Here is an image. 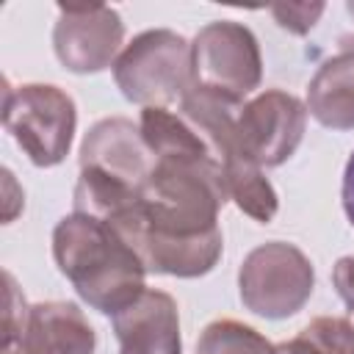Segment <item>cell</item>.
Returning <instances> with one entry per match:
<instances>
[{
  "label": "cell",
  "mask_w": 354,
  "mask_h": 354,
  "mask_svg": "<svg viewBox=\"0 0 354 354\" xmlns=\"http://www.w3.org/2000/svg\"><path fill=\"white\" fill-rule=\"evenodd\" d=\"M53 257L86 304L116 315L144 290L147 266L127 238L102 218L69 213L53 230Z\"/></svg>",
  "instance_id": "6da1fadb"
},
{
  "label": "cell",
  "mask_w": 354,
  "mask_h": 354,
  "mask_svg": "<svg viewBox=\"0 0 354 354\" xmlns=\"http://www.w3.org/2000/svg\"><path fill=\"white\" fill-rule=\"evenodd\" d=\"M113 80L141 108H169L194 86L191 44L166 28L138 33L113 61Z\"/></svg>",
  "instance_id": "7a4b0ae2"
},
{
  "label": "cell",
  "mask_w": 354,
  "mask_h": 354,
  "mask_svg": "<svg viewBox=\"0 0 354 354\" xmlns=\"http://www.w3.org/2000/svg\"><path fill=\"white\" fill-rule=\"evenodd\" d=\"M3 124L36 166H58L72 147L77 111L72 97L53 83L3 88Z\"/></svg>",
  "instance_id": "3957f363"
},
{
  "label": "cell",
  "mask_w": 354,
  "mask_h": 354,
  "mask_svg": "<svg viewBox=\"0 0 354 354\" xmlns=\"http://www.w3.org/2000/svg\"><path fill=\"white\" fill-rule=\"evenodd\" d=\"M313 288L315 271L310 257L285 241L254 246L238 271V293L243 307L271 321L299 313L310 301Z\"/></svg>",
  "instance_id": "277c9868"
},
{
  "label": "cell",
  "mask_w": 354,
  "mask_h": 354,
  "mask_svg": "<svg viewBox=\"0 0 354 354\" xmlns=\"http://www.w3.org/2000/svg\"><path fill=\"white\" fill-rule=\"evenodd\" d=\"M194 86L216 88L243 100L260 86L263 58L254 33L232 19L205 25L191 41Z\"/></svg>",
  "instance_id": "5b68a950"
},
{
  "label": "cell",
  "mask_w": 354,
  "mask_h": 354,
  "mask_svg": "<svg viewBox=\"0 0 354 354\" xmlns=\"http://www.w3.org/2000/svg\"><path fill=\"white\" fill-rule=\"evenodd\" d=\"M307 105L279 88H268L238 111V152L243 160L274 169L282 166L304 138Z\"/></svg>",
  "instance_id": "8992f818"
},
{
  "label": "cell",
  "mask_w": 354,
  "mask_h": 354,
  "mask_svg": "<svg viewBox=\"0 0 354 354\" xmlns=\"http://www.w3.org/2000/svg\"><path fill=\"white\" fill-rule=\"evenodd\" d=\"M124 39L122 17L111 6H58L53 47L75 75H94L113 66Z\"/></svg>",
  "instance_id": "52a82bcc"
},
{
  "label": "cell",
  "mask_w": 354,
  "mask_h": 354,
  "mask_svg": "<svg viewBox=\"0 0 354 354\" xmlns=\"http://www.w3.org/2000/svg\"><path fill=\"white\" fill-rule=\"evenodd\" d=\"M80 169L100 171L136 191L144 188L155 169V155L147 147L141 127L124 116L100 119L80 144Z\"/></svg>",
  "instance_id": "ba28073f"
},
{
  "label": "cell",
  "mask_w": 354,
  "mask_h": 354,
  "mask_svg": "<svg viewBox=\"0 0 354 354\" xmlns=\"http://www.w3.org/2000/svg\"><path fill=\"white\" fill-rule=\"evenodd\" d=\"M97 332L72 301H39L28 307L22 335L0 354H94Z\"/></svg>",
  "instance_id": "9c48e42d"
},
{
  "label": "cell",
  "mask_w": 354,
  "mask_h": 354,
  "mask_svg": "<svg viewBox=\"0 0 354 354\" xmlns=\"http://www.w3.org/2000/svg\"><path fill=\"white\" fill-rule=\"evenodd\" d=\"M119 354H183L177 301L163 290H144L113 315Z\"/></svg>",
  "instance_id": "30bf717a"
},
{
  "label": "cell",
  "mask_w": 354,
  "mask_h": 354,
  "mask_svg": "<svg viewBox=\"0 0 354 354\" xmlns=\"http://www.w3.org/2000/svg\"><path fill=\"white\" fill-rule=\"evenodd\" d=\"M310 116L332 130H354V41L340 39V50L326 58L307 88Z\"/></svg>",
  "instance_id": "8fae6325"
},
{
  "label": "cell",
  "mask_w": 354,
  "mask_h": 354,
  "mask_svg": "<svg viewBox=\"0 0 354 354\" xmlns=\"http://www.w3.org/2000/svg\"><path fill=\"white\" fill-rule=\"evenodd\" d=\"M277 354H354V324L340 315H318L299 335L279 343Z\"/></svg>",
  "instance_id": "7c38bea8"
},
{
  "label": "cell",
  "mask_w": 354,
  "mask_h": 354,
  "mask_svg": "<svg viewBox=\"0 0 354 354\" xmlns=\"http://www.w3.org/2000/svg\"><path fill=\"white\" fill-rule=\"evenodd\" d=\"M196 354H277V346L241 321L218 318L202 329Z\"/></svg>",
  "instance_id": "4fadbf2b"
},
{
  "label": "cell",
  "mask_w": 354,
  "mask_h": 354,
  "mask_svg": "<svg viewBox=\"0 0 354 354\" xmlns=\"http://www.w3.org/2000/svg\"><path fill=\"white\" fill-rule=\"evenodd\" d=\"M274 19L279 22V28L290 30V33H307L318 17L324 14V3H313V6H271Z\"/></svg>",
  "instance_id": "5bb4252c"
},
{
  "label": "cell",
  "mask_w": 354,
  "mask_h": 354,
  "mask_svg": "<svg viewBox=\"0 0 354 354\" xmlns=\"http://www.w3.org/2000/svg\"><path fill=\"white\" fill-rule=\"evenodd\" d=\"M332 282H335L337 296L343 299V304L354 313V257H340V260L335 263Z\"/></svg>",
  "instance_id": "9a60e30c"
},
{
  "label": "cell",
  "mask_w": 354,
  "mask_h": 354,
  "mask_svg": "<svg viewBox=\"0 0 354 354\" xmlns=\"http://www.w3.org/2000/svg\"><path fill=\"white\" fill-rule=\"evenodd\" d=\"M3 185H6V213H3V218H6V224H11L14 216L22 210V191L17 194V183H14V174L8 169H3Z\"/></svg>",
  "instance_id": "2e32d148"
},
{
  "label": "cell",
  "mask_w": 354,
  "mask_h": 354,
  "mask_svg": "<svg viewBox=\"0 0 354 354\" xmlns=\"http://www.w3.org/2000/svg\"><path fill=\"white\" fill-rule=\"evenodd\" d=\"M343 210L354 227V152L346 163V171H343Z\"/></svg>",
  "instance_id": "e0dca14e"
},
{
  "label": "cell",
  "mask_w": 354,
  "mask_h": 354,
  "mask_svg": "<svg viewBox=\"0 0 354 354\" xmlns=\"http://www.w3.org/2000/svg\"><path fill=\"white\" fill-rule=\"evenodd\" d=\"M346 11H348V14L354 17V3H348V6H346Z\"/></svg>",
  "instance_id": "ac0fdd59"
},
{
  "label": "cell",
  "mask_w": 354,
  "mask_h": 354,
  "mask_svg": "<svg viewBox=\"0 0 354 354\" xmlns=\"http://www.w3.org/2000/svg\"><path fill=\"white\" fill-rule=\"evenodd\" d=\"M351 41H354V39H351Z\"/></svg>",
  "instance_id": "d6986e66"
}]
</instances>
